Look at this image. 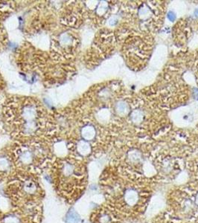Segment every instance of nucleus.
Instances as JSON below:
<instances>
[{
  "label": "nucleus",
  "instance_id": "1",
  "mask_svg": "<svg viewBox=\"0 0 198 223\" xmlns=\"http://www.w3.org/2000/svg\"><path fill=\"white\" fill-rule=\"evenodd\" d=\"M5 112L10 127L18 134L32 136L45 125L43 108L31 98L12 99Z\"/></svg>",
  "mask_w": 198,
  "mask_h": 223
},
{
  "label": "nucleus",
  "instance_id": "2",
  "mask_svg": "<svg viewBox=\"0 0 198 223\" xmlns=\"http://www.w3.org/2000/svg\"><path fill=\"white\" fill-rule=\"evenodd\" d=\"M67 221L69 222H72V223L75 222L76 221H77V215L75 214V213L73 212V210L72 211L70 210V212L69 213V214H68V216H67Z\"/></svg>",
  "mask_w": 198,
  "mask_h": 223
},
{
  "label": "nucleus",
  "instance_id": "3",
  "mask_svg": "<svg viewBox=\"0 0 198 223\" xmlns=\"http://www.w3.org/2000/svg\"><path fill=\"white\" fill-rule=\"evenodd\" d=\"M174 17H174V15L171 12V13H169V15H168V18H169L171 20H173V19H174Z\"/></svg>",
  "mask_w": 198,
  "mask_h": 223
},
{
  "label": "nucleus",
  "instance_id": "4",
  "mask_svg": "<svg viewBox=\"0 0 198 223\" xmlns=\"http://www.w3.org/2000/svg\"><path fill=\"white\" fill-rule=\"evenodd\" d=\"M195 14H196V16H198V10H197V11H196Z\"/></svg>",
  "mask_w": 198,
  "mask_h": 223
}]
</instances>
